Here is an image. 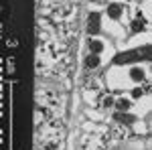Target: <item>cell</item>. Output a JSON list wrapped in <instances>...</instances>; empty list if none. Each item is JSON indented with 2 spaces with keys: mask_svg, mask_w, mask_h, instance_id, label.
<instances>
[{
  "mask_svg": "<svg viewBox=\"0 0 152 150\" xmlns=\"http://www.w3.org/2000/svg\"><path fill=\"white\" fill-rule=\"evenodd\" d=\"M105 83L110 85V89H126L132 85L130 79V69H126L124 65H116L112 69H107L105 73Z\"/></svg>",
  "mask_w": 152,
  "mask_h": 150,
  "instance_id": "1",
  "label": "cell"
},
{
  "mask_svg": "<svg viewBox=\"0 0 152 150\" xmlns=\"http://www.w3.org/2000/svg\"><path fill=\"white\" fill-rule=\"evenodd\" d=\"M136 61H152V45L142 47V49H130V51L116 55V65H126V63H136Z\"/></svg>",
  "mask_w": 152,
  "mask_h": 150,
  "instance_id": "2",
  "label": "cell"
},
{
  "mask_svg": "<svg viewBox=\"0 0 152 150\" xmlns=\"http://www.w3.org/2000/svg\"><path fill=\"white\" fill-rule=\"evenodd\" d=\"M152 45V33H138L136 37H132L128 43H124L122 49H142V47H150Z\"/></svg>",
  "mask_w": 152,
  "mask_h": 150,
  "instance_id": "3",
  "label": "cell"
},
{
  "mask_svg": "<svg viewBox=\"0 0 152 150\" xmlns=\"http://www.w3.org/2000/svg\"><path fill=\"white\" fill-rule=\"evenodd\" d=\"M104 29V20H102V14L99 12H89V16H87V33L91 37H95L99 31Z\"/></svg>",
  "mask_w": 152,
  "mask_h": 150,
  "instance_id": "4",
  "label": "cell"
},
{
  "mask_svg": "<svg viewBox=\"0 0 152 150\" xmlns=\"http://www.w3.org/2000/svg\"><path fill=\"white\" fill-rule=\"evenodd\" d=\"M104 31L107 33V35L116 37V39H122V37H124V33H126V29H124L122 24L118 23V20H110V18H105V23H104Z\"/></svg>",
  "mask_w": 152,
  "mask_h": 150,
  "instance_id": "5",
  "label": "cell"
},
{
  "mask_svg": "<svg viewBox=\"0 0 152 150\" xmlns=\"http://www.w3.org/2000/svg\"><path fill=\"white\" fill-rule=\"evenodd\" d=\"M130 79H132V83H142L146 79V69L140 65H132L130 67Z\"/></svg>",
  "mask_w": 152,
  "mask_h": 150,
  "instance_id": "6",
  "label": "cell"
},
{
  "mask_svg": "<svg viewBox=\"0 0 152 150\" xmlns=\"http://www.w3.org/2000/svg\"><path fill=\"white\" fill-rule=\"evenodd\" d=\"M105 49H107V43L102 41V39H91V41H89V53H94V55H104Z\"/></svg>",
  "mask_w": 152,
  "mask_h": 150,
  "instance_id": "7",
  "label": "cell"
},
{
  "mask_svg": "<svg viewBox=\"0 0 152 150\" xmlns=\"http://www.w3.org/2000/svg\"><path fill=\"white\" fill-rule=\"evenodd\" d=\"M122 14H124V8L116 4V2H112L107 8H105V16L110 18V20H118V18H122Z\"/></svg>",
  "mask_w": 152,
  "mask_h": 150,
  "instance_id": "8",
  "label": "cell"
},
{
  "mask_svg": "<svg viewBox=\"0 0 152 150\" xmlns=\"http://www.w3.org/2000/svg\"><path fill=\"white\" fill-rule=\"evenodd\" d=\"M148 110H152V97H144V100L140 102V105L132 108V114L134 116H144Z\"/></svg>",
  "mask_w": 152,
  "mask_h": 150,
  "instance_id": "9",
  "label": "cell"
},
{
  "mask_svg": "<svg viewBox=\"0 0 152 150\" xmlns=\"http://www.w3.org/2000/svg\"><path fill=\"white\" fill-rule=\"evenodd\" d=\"M102 55H94V53H89L87 57H85V65L89 67V69H97L99 65H102Z\"/></svg>",
  "mask_w": 152,
  "mask_h": 150,
  "instance_id": "10",
  "label": "cell"
},
{
  "mask_svg": "<svg viewBox=\"0 0 152 150\" xmlns=\"http://www.w3.org/2000/svg\"><path fill=\"white\" fill-rule=\"evenodd\" d=\"M114 105L118 108V112H132V108H134V105H132V102H130V100H126V97H120Z\"/></svg>",
  "mask_w": 152,
  "mask_h": 150,
  "instance_id": "11",
  "label": "cell"
},
{
  "mask_svg": "<svg viewBox=\"0 0 152 150\" xmlns=\"http://www.w3.org/2000/svg\"><path fill=\"white\" fill-rule=\"evenodd\" d=\"M140 10H142V16H144V18L152 20V0H144Z\"/></svg>",
  "mask_w": 152,
  "mask_h": 150,
  "instance_id": "12",
  "label": "cell"
},
{
  "mask_svg": "<svg viewBox=\"0 0 152 150\" xmlns=\"http://www.w3.org/2000/svg\"><path fill=\"white\" fill-rule=\"evenodd\" d=\"M116 120L118 122H126V124H134L136 122V118L132 114H128V112H120V114H116Z\"/></svg>",
  "mask_w": 152,
  "mask_h": 150,
  "instance_id": "13",
  "label": "cell"
},
{
  "mask_svg": "<svg viewBox=\"0 0 152 150\" xmlns=\"http://www.w3.org/2000/svg\"><path fill=\"white\" fill-rule=\"evenodd\" d=\"M134 132H136V134H144V132H146V126H144V122L136 120V122H134Z\"/></svg>",
  "mask_w": 152,
  "mask_h": 150,
  "instance_id": "14",
  "label": "cell"
},
{
  "mask_svg": "<svg viewBox=\"0 0 152 150\" xmlns=\"http://www.w3.org/2000/svg\"><path fill=\"white\" fill-rule=\"evenodd\" d=\"M142 29H144V23H142L140 18H136V20L132 23V31H136V33H142Z\"/></svg>",
  "mask_w": 152,
  "mask_h": 150,
  "instance_id": "15",
  "label": "cell"
},
{
  "mask_svg": "<svg viewBox=\"0 0 152 150\" xmlns=\"http://www.w3.org/2000/svg\"><path fill=\"white\" fill-rule=\"evenodd\" d=\"M142 95H144V91H142L140 87H134V89H132V97H134V100H140Z\"/></svg>",
  "mask_w": 152,
  "mask_h": 150,
  "instance_id": "16",
  "label": "cell"
},
{
  "mask_svg": "<svg viewBox=\"0 0 152 150\" xmlns=\"http://www.w3.org/2000/svg\"><path fill=\"white\" fill-rule=\"evenodd\" d=\"M85 100H87V102H89V104H94V102H95V93L87 91V93H85Z\"/></svg>",
  "mask_w": 152,
  "mask_h": 150,
  "instance_id": "17",
  "label": "cell"
},
{
  "mask_svg": "<svg viewBox=\"0 0 152 150\" xmlns=\"http://www.w3.org/2000/svg\"><path fill=\"white\" fill-rule=\"evenodd\" d=\"M110 2H116V4H120V2H126V0H110Z\"/></svg>",
  "mask_w": 152,
  "mask_h": 150,
  "instance_id": "18",
  "label": "cell"
},
{
  "mask_svg": "<svg viewBox=\"0 0 152 150\" xmlns=\"http://www.w3.org/2000/svg\"><path fill=\"white\" fill-rule=\"evenodd\" d=\"M150 128H152V122H150Z\"/></svg>",
  "mask_w": 152,
  "mask_h": 150,
  "instance_id": "19",
  "label": "cell"
}]
</instances>
